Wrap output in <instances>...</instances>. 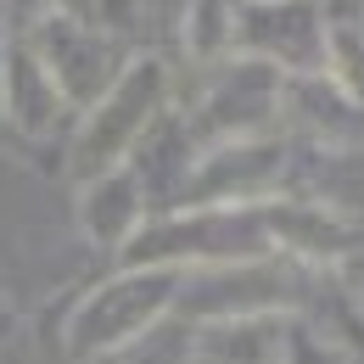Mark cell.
I'll list each match as a JSON object with an SVG mask.
<instances>
[{"label": "cell", "instance_id": "1", "mask_svg": "<svg viewBox=\"0 0 364 364\" xmlns=\"http://www.w3.org/2000/svg\"><path fill=\"white\" fill-rule=\"evenodd\" d=\"M163 107H168V62L163 56H129L124 73L85 107V124L68 146L73 180H95L107 168H124V157L146 140V129L163 118Z\"/></svg>", "mask_w": 364, "mask_h": 364}, {"label": "cell", "instance_id": "2", "mask_svg": "<svg viewBox=\"0 0 364 364\" xmlns=\"http://www.w3.org/2000/svg\"><path fill=\"white\" fill-rule=\"evenodd\" d=\"M180 291H185L180 264H129L118 280H107L101 291H90L79 303V314L68 319V348L73 353H118L168 314Z\"/></svg>", "mask_w": 364, "mask_h": 364}, {"label": "cell", "instance_id": "3", "mask_svg": "<svg viewBox=\"0 0 364 364\" xmlns=\"http://www.w3.org/2000/svg\"><path fill=\"white\" fill-rule=\"evenodd\" d=\"M286 180V140L274 129L258 135L213 140L191 174H185V202L191 208H235V202H264Z\"/></svg>", "mask_w": 364, "mask_h": 364}, {"label": "cell", "instance_id": "4", "mask_svg": "<svg viewBox=\"0 0 364 364\" xmlns=\"http://www.w3.org/2000/svg\"><path fill=\"white\" fill-rule=\"evenodd\" d=\"M28 46H34V56L46 62V73L62 85L68 107H90L95 95L124 73V56H118V46H112V34L79 23V17L62 11V6H50V11L34 17Z\"/></svg>", "mask_w": 364, "mask_h": 364}, {"label": "cell", "instance_id": "5", "mask_svg": "<svg viewBox=\"0 0 364 364\" xmlns=\"http://www.w3.org/2000/svg\"><path fill=\"white\" fill-rule=\"evenodd\" d=\"M280 95H286V73L264 62V56H247V50H230V62L219 68V79L202 95V118H196V135L208 140H230V135H258L280 118Z\"/></svg>", "mask_w": 364, "mask_h": 364}, {"label": "cell", "instance_id": "6", "mask_svg": "<svg viewBox=\"0 0 364 364\" xmlns=\"http://www.w3.org/2000/svg\"><path fill=\"white\" fill-rule=\"evenodd\" d=\"M235 50L264 56L280 73H314L319 50H325V17L314 0H241Z\"/></svg>", "mask_w": 364, "mask_h": 364}, {"label": "cell", "instance_id": "7", "mask_svg": "<svg viewBox=\"0 0 364 364\" xmlns=\"http://www.w3.org/2000/svg\"><path fill=\"white\" fill-rule=\"evenodd\" d=\"M0 112L23 129V135H50L73 107H68V95L62 85L46 73V62L34 56L28 40H11L6 56H0Z\"/></svg>", "mask_w": 364, "mask_h": 364}, {"label": "cell", "instance_id": "8", "mask_svg": "<svg viewBox=\"0 0 364 364\" xmlns=\"http://www.w3.org/2000/svg\"><path fill=\"white\" fill-rule=\"evenodd\" d=\"M286 314H230L208 319L202 364H280L286 353Z\"/></svg>", "mask_w": 364, "mask_h": 364}, {"label": "cell", "instance_id": "9", "mask_svg": "<svg viewBox=\"0 0 364 364\" xmlns=\"http://www.w3.org/2000/svg\"><path fill=\"white\" fill-rule=\"evenodd\" d=\"M140 225H146V196H140V180L129 168H107V174L85 180V230H90V241L124 252V241Z\"/></svg>", "mask_w": 364, "mask_h": 364}, {"label": "cell", "instance_id": "10", "mask_svg": "<svg viewBox=\"0 0 364 364\" xmlns=\"http://www.w3.org/2000/svg\"><path fill=\"white\" fill-rule=\"evenodd\" d=\"M319 73L364 112V23H353V17H331V23H325Z\"/></svg>", "mask_w": 364, "mask_h": 364}, {"label": "cell", "instance_id": "11", "mask_svg": "<svg viewBox=\"0 0 364 364\" xmlns=\"http://www.w3.org/2000/svg\"><path fill=\"white\" fill-rule=\"evenodd\" d=\"M185 50L196 62H225L235 50V0H191V11H185Z\"/></svg>", "mask_w": 364, "mask_h": 364}, {"label": "cell", "instance_id": "12", "mask_svg": "<svg viewBox=\"0 0 364 364\" xmlns=\"http://www.w3.org/2000/svg\"><path fill=\"white\" fill-rule=\"evenodd\" d=\"M280 364H353L325 331H314V325H286V353H280Z\"/></svg>", "mask_w": 364, "mask_h": 364}, {"label": "cell", "instance_id": "13", "mask_svg": "<svg viewBox=\"0 0 364 364\" xmlns=\"http://www.w3.org/2000/svg\"><path fill=\"white\" fill-rule=\"evenodd\" d=\"M336 286H342V291L364 309V252H348V258L336 264Z\"/></svg>", "mask_w": 364, "mask_h": 364}, {"label": "cell", "instance_id": "14", "mask_svg": "<svg viewBox=\"0 0 364 364\" xmlns=\"http://www.w3.org/2000/svg\"><path fill=\"white\" fill-rule=\"evenodd\" d=\"M0 56H6V46H0Z\"/></svg>", "mask_w": 364, "mask_h": 364}]
</instances>
